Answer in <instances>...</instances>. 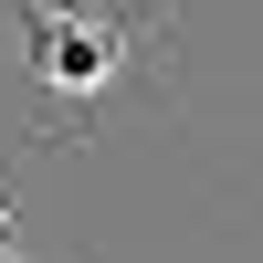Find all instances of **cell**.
<instances>
[{"instance_id":"obj_1","label":"cell","mask_w":263,"mask_h":263,"mask_svg":"<svg viewBox=\"0 0 263 263\" xmlns=\"http://www.w3.org/2000/svg\"><path fill=\"white\" fill-rule=\"evenodd\" d=\"M11 11H21V63H32V84H42V147L95 137L105 105H116V84L158 63L137 32H116V21H95V11H63V0H11Z\"/></svg>"},{"instance_id":"obj_2","label":"cell","mask_w":263,"mask_h":263,"mask_svg":"<svg viewBox=\"0 0 263 263\" xmlns=\"http://www.w3.org/2000/svg\"><path fill=\"white\" fill-rule=\"evenodd\" d=\"M63 11H95V21H116V32H137L147 53H168V42H179V0H63Z\"/></svg>"},{"instance_id":"obj_3","label":"cell","mask_w":263,"mask_h":263,"mask_svg":"<svg viewBox=\"0 0 263 263\" xmlns=\"http://www.w3.org/2000/svg\"><path fill=\"white\" fill-rule=\"evenodd\" d=\"M21 253V221H11V190H0V263Z\"/></svg>"},{"instance_id":"obj_4","label":"cell","mask_w":263,"mask_h":263,"mask_svg":"<svg viewBox=\"0 0 263 263\" xmlns=\"http://www.w3.org/2000/svg\"><path fill=\"white\" fill-rule=\"evenodd\" d=\"M11 263H21V253H11Z\"/></svg>"}]
</instances>
